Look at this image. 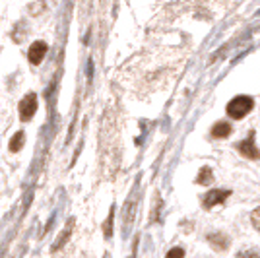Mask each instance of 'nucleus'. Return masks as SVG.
<instances>
[{
    "label": "nucleus",
    "instance_id": "obj_1",
    "mask_svg": "<svg viewBox=\"0 0 260 258\" xmlns=\"http://www.w3.org/2000/svg\"><path fill=\"white\" fill-rule=\"evenodd\" d=\"M252 107H254V101H252V97L249 95H237L233 97L231 101L228 103V115L231 118H243L245 115H249L250 111H252Z\"/></svg>",
    "mask_w": 260,
    "mask_h": 258
},
{
    "label": "nucleus",
    "instance_id": "obj_2",
    "mask_svg": "<svg viewBox=\"0 0 260 258\" xmlns=\"http://www.w3.org/2000/svg\"><path fill=\"white\" fill-rule=\"evenodd\" d=\"M136 208H138V194L132 192L128 202L124 204V210H122V235L124 237L130 233V227L136 219Z\"/></svg>",
    "mask_w": 260,
    "mask_h": 258
},
{
    "label": "nucleus",
    "instance_id": "obj_3",
    "mask_svg": "<svg viewBox=\"0 0 260 258\" xmlns=\"http://www.w3.org/2000/svg\"><path fill=\"white\" fill-rule=\"evenodd\" d=\"M18 111H20V118H22V120L33 118V115L37 113V95H35V93H27V95L20 101Z\"/></svg>",
    "mask_w": 260,
    "mask_h": 258
},
{
    "label": "nucleus",
    "instance_id": "obj_4",
    "mask_svg": "<svg viewBox=\"0 0 260 258\" xmlns=\"http://www.w3.org/2000/svg\"><path fill=\"white\" fill-rule=\"evenodd\" d=\"M237 150H239V153H241L243 157H247V159H258L260 151H258V148H256V144H254V132H250L249 138L239 142Z\"/></svg>",
    "mask_w": 260,
    "mask_h": 258
},
{
    "label": "nucleus",
    "instance_id": "obj_5",
    "mask_svg": "<svg viewBox=\"0 0 260 258\" xmlns=\"http://www.w3.org/2000/svg\"><path fill=\"white\" fill-rule=\"evenodd\" d=\"M229 190H223V188H216V190H210V192L204 194V198H202V204H204V208H214V206L221 204V202H225L229 196Z\"/></svg>",
    "mask_w": 260,
    "mask_h": 258
},
{
    "label": "nucleus",
    "instance_id": "obj_6",
    "mask_svg": "<svg viewBox=\"0 0 260 258\" xmlns=\"http://www.w3.org/2000/svg\"><path fill=\"white\" fill-rule=\"evenodd\" d=\"M45 54H47V43L45 41H35V43L29 47V62L31 64H41L45 58Z\"/></svg>",
    "mask_w": 260,
    "mask_h": 258
},
{
    "label": "nucleus",
    "instance_id": "obj_7",
    "mask_svg": "<svg viewBox=\"0 0 260 258\" xmlns=\"http://www.w3.org/2000/svg\"><path fill=\"white\" fill-rule=\"evenodd\" d=\"M208 243L212 245V248H216V250H225L229 247V237L223 235V233H210L208 235Z\"/></svg>",
    "mask_w": 260,
    "mask_h": 258
},
{
    "label": "nucleus",
    "instance_id": "obj_8",
    "mask_svg": "<svg viewBox=\"0 0 260 258\" xmlns=\"http://www.w3.org/2000/svg\"><path fill=\"white\" fill-rule=\"evenodd\" d=\"M231 124L229 122H217V124H214V128H212V136L214 138H228L229 134H231Z\"/></svg>",
    "mask_w": 260,
    "mask_h": 258
},
{
    "label": "nucleus",
    "instance_id": "obj_9",
    "mask_svg": "<svg viewBox=\"0 0 260 258\" xmlns=\"http://www.w3.org/2000/svg\"><path fill=\"white\" fill-rule=\"evenodd\" d=\"M72 229H74V219H70V221H68V225H66V229H64V233H60V235H58L56 243L53 245V250H58V248L64 245L66 241H68V237L72 235Z\"/></svg>",
    "mask_w": 260,
    "mask_h": 258
},
{
    "label": "nucleus",
    "instance_id": "obj_10",
    "mask_svg": "<svg viewBox=\"0 0 260 258\" xmlns=\"http://www.w3.org/2000/svg\"><path fill=\"white\" fill-rule=\"evenodd\" d=\"M214 181V173L210 167H202L200 173H198V177H196V183L198 184H210Z\"/></svg>",
    "mask_w": 260,
    "mask_h": 258
},
{
    "label": "nucleus",
    "instance_id": "obj_11",
    "mask_svg": "<svg viewBox=\"0 0 260 258\" xmlns=\"http://www.w3.org/2000/svg\"><path fill=\"white\" fill-rule=\"evenodd\" d=\"M23 142H25V134H23L22 130L16 132L10 140V151H20L23 148Z\"/></svg>",
    "mask_w": 260,
    "mask_h": 258
},
{
    "label": "nucleus",
    "instance_id": "obj_12",
    "mask_svg": "<svg viewBox=\"0 0 260 258\" xmlns=\"http://www.w3.org/2000/svg\"><path fill=\"white\" fill-rule=\"evenodd\" d=\"M250 223H252L254 229H258L260 231V206L252 212V214H250Z\"/></svg>",
    "mask_w": 260,
    "mask_h": 258
},
{
    "label": "nucleus",
    "instance_id": "obj_13",
    "mask_svg": "<svg viewBox=\"0 0 260 258\" xmlns=\"http://www.w3.org/2000/svg\"><path fill=\"white\" fill-rule=\"evenodd\" d=\"M165 258H184V250L181 247H173L165 254Z\"/></svg>",
    "mask_w": 260,
    "mask_h": 258
},
{
    "label": "nucleus",
    "instance_id": "obj_14",
    "mask_svg": "<svg viewBox=\"0 0 260 258\" xmlns=\"http://www.w3.org/2000/svg\"><path fill=\"white\" fill-rule=\"evenodd\" d=\"M237 258H260L258 252H254V250H241L237 254Z\"/></svg>",
    "mask_w": 260,
    "mask_h": 258
}]
</instances>
